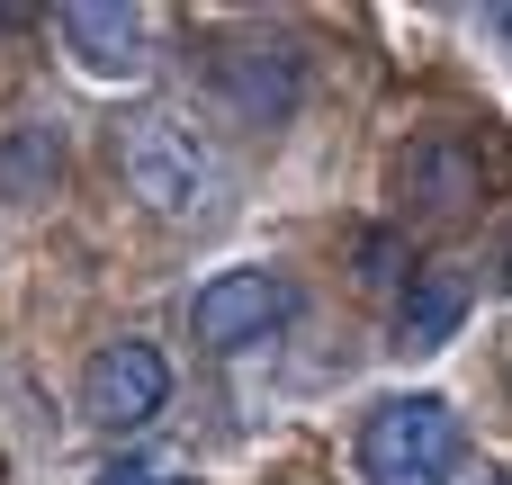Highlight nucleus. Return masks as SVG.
<instances>
[{"label": "nucleus", "instance_id": "obj_1", "mask_svg": "<svg viewBox=\"0 0 512 485\" xmlns=\"http://www.w3.org/2000/svg\"><path fill=\"white\" fill-rule=\"evenodd\" d=\"M117 180H126V198H135L144 216H162V225L216 216V198H225V162H216V144H207L180 108H144V117L117 126Z\"/></svg>", "mask_w": 512, "mask_h": 485}, {"label": "nucleus", "instance_id": "obj_2", "mask_svg": "<svg viewBox=\"0 0 512 485\" xmlns=\"http://www.w3.org/2000/svg\"><path fill=\"white\" fill-rule=\"evenodd\" d=\"M468 459L450 396H387L360 423V485H450Z\"/></svg>", "mask_w": 512, "mask_h": 485}, {"label": "nucleus", "instance_id": "obj_3", "mask_svg": "<svg viewBox=\"0 0 512 485\" xmlns=\"http://www.w3.org/2000/svg\"><path fill=\"white\" fill-rule=\"evenodd\" d=\"M288 315H297L288 270H216V279L198 288V306H189V333H198V351H252V342H270Z\"/></svg>", "mask_w": 512, "mask_h": 485}, {"label": "nucleus", "instance_id": "obj_4", "mask_svg": "<svg viewBox=\"0 0 512 485\" xmlns=\"http://www.w3.org/2000/svg\"><path fill=\"white\" fill-rule=\"evenodd\" d=\"M171 405V360L153 351V342H99L90 351V369H81V414H90V432H144L153 414Z\"/></svg>", "mask_w": 512, "mask_h": 485}, {"label": "nucleus", "instance_id": "obj_5", "mask_svg": "<svg viewBox=\"0 0 512 485\" xmlns=\"http://www.w3.org/2000/svg\"><path fill=\"white\" fill-rule=\"evenodd\" d=\"M216 90L243 126H279L306 90V54L288 36H225L216 45Z\"/></svg>", "mask_w": 512, "mask_h": 485}, {"label": "nucleus", "instance_id": "obj_6", "mask_svg": "<svg viewBox=\"0 0 512 485\" xmlns=\"http://www.w3.org/2000/svg\"><path fill=\"white\" fill-rule=\"evenodd\" d=\"M54 27H63V54L90 81H144L153 72V18L126 9V0H72Z\"/></svg>", "mask_w": 512, "mask_h": 485}, {"label": "nucleus", "instance_id": "obj_7", "mask_svg": "<svg viewBox=\"0 0 512 485\" xmlns=\"http://www.w3.org/2000/svg\"><path fill=\"white\" fill-rule=\"evenodd\" d=\"M459 324H468V270H450V261L414 270L396 297V351H441Z\"/></svg>", "mask_w": 512, "mask_h": 485}, {"label": "nucleus", "instance_id": "obj_8", "mask_svg": "<svg viewBox=\"0 0 512 485\" xmlns=\"http://www.w3.org/2000/svg\"><path fill=\"white\" fill-rule=\"evenodd\" d=\"M99 485H189V477L162 459H117V468H99Z\"/></svg>", "mask_w": 512, "mask_h": 485}, {"label": "nucleus", "instance_id": "obj_9", "mask_svg": "<svg viewBox=\"0 0 512 485\" xmlns=\"http://www.w3.org/2000/svg\"><path fill=\"white\" fill-rule=\"evenodd\" d=\"M486 27H495V36H504V45H512V9H486Z\"/></svg>", "mask_w": 512, "mask_h": 485}, {"label": "nucleus", "instance_id": "obj_10", "mask_svg": "<svg viewBox=\"0 0 512 485\" xmlns=\"http://www.w3.org/2000/svg\"><path fill=\"white\" fill-rule=\"evenodd\" d=\"M495 270H504V297H512V234H504V252H495Z\"/></svg>", "mask_w": 512, "mask_h": 485}, {"label": "nucleus", "instance_id": "obj_11", "mask_svg": "<svg viewBox=\"0 0 512 485\" xmlns=\"http://www.w3.org/2000/svg\"><path fill=\"white\" fill-rule=\"evenodd\" d=\"M495 485H512V477H495Z\"/></svg>", "mask_w": 512, "mask_h": 485}]
</instances>
